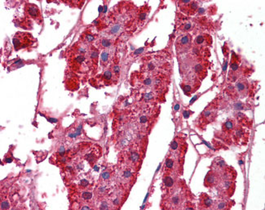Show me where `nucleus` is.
Masks as SVG:
<instances>
[{"mask_svg":"<svg viewBox=\"0 0 265 210\" xmlns=\"http://www.w3.org/2000/svg\"><path fill=\"white\" fill-rule=\"evenodd\" d=\"M180 87L182 88V90L184 92V94H186V95H190L191 93L193 92V86H192L191 84H189V83H181L180 84Z\"/></svg>","mask_w":265,"mask_h":210,"instance_id":"obj_21","label":"nucleus"},{"mask_svg":"<svg viewBox=\"0 0 265 210\" xmlns=\"http://www.w3.org/2000/svg\"><path fill=\"white\" fill-rule=\"evenodd\" d=\"M109 53L108 51H106V50H104L101 54H100V63L101 66L104 68V67H106L107 65H108V63H109Z\"/></svg>","mask_w":265,"mask_h":210,"instance_id":"obj_16","label":"nucleus"},{"mask_svg":"<svg viewBox=\"0 0 265 210\" xmlns=\"http://www.w3.org/2000/svg\"><path fill=\"white\" fill-rule=\"evenodd\" d=\"M109 204L107 203L106 201H104L101 203V204L99 207V209H109Z\"/></svg>","mask_w":265,"mask_h":210,"instance_id":"obj_39","label":"nucleus"},{"mask_svg":"<svg viewBox=\"0 0 265 210\" xmlns=\"http://www.w3.org/2000/svg\"><path fill=\"white\" fill-rule=\"evenodd\" d=\"M214 166H215V170H221L222 173H224V169L227 168L226 162L221 159V158H218L215 161H214Z\"/></svg>","mask_w":265,"mask_h":210,"instance_id":"obj_12","label":"nucleus"},{"mask_svg":"<svg viewBox=\"0 0 265 210\" xmlns=\"http://www.w3.org/2000/svg\"><path fill=\"white\" fill-rule=\"evenodd\" d=\"M236 118H237V119L241 123H242L243 125H246V124L249 123V122H250L249 118H247V117H246L243 113H242V112H237V113L236 114Z\"/></svg>","mask_w":265,"mask_h":210,"instance_id":"obj_20","label":"nucleus"},{"mask_svg":"<svg viewBox=\"0 0 265 210\" xmlns=\"http://www.w3.org/2000/svg\"><path fill=\"white\" fill-rule=\"evenodd\" d=\"M175 182L174 177L170 175L169 173H166L162 179V186H164L166 194L172 193V190H174Z\"/></svg>","mask_w":265,"mask_h":210,"instance_id":"obj_6","label":"nucleus"},{"mask_svg":"<svg viewBox=\"0 0 265 210\" xmlns=\"http://www.w3.org/2000/svg\"><path fill=\"white\" fill-rule=\"evenodd\" d=\"M198 97H199V95H197V96H194V97H193V98L192 99L191 101H190V103H189V104H190V105H191V104H193V102H194V101H195L196 100H197V99L198 98Z\"/></svg>","mask_w":265,"mask_h":210,"instance_id":"obj_43","label":"nucleus"},{"mask_svg":"<svg viewBox=\"0 0 265 210\" xmlns=\"http://www.w3.org/2000/svg\"><path fill=\"white\" fill-rule=\"evenodd\" d=\"M112 79H113V72L110 70H105L104 74L100 77V81L104 83V85H109L112 83Z\"/></svg>","mask_w":265,"mask_h":210,"instance_id":"obj_11","label":"nucleus"},{"mask_svg":"<svg viewBox=\"0 0 265 210\" xmlns=\"http://www.w3.org/2000/svg\"><path fill=\"white\" fill-rule=\"evenodd\" d=\"M89 59L90 62H91V66L93 67L97 66V62L99 60V51L98 49L95 48H91L89 52Z\"/></svg>","mask_w":265,"mask_h":210,"instance_id":"obj_10","label":"nucleus"},{"mask_svg":"<svg viewBox=\"0 0 265 210\" xmlns=\"http://www.w3.org/2000/svg\"><path fill=\"white\" fill-rule=\"evenodd\" d=\"M238 163H239L240 166H242V165H243V164H244V161L242 160V159H239V161H238Z\"/></svg>","mask_w":265,"mask_h":210,"instance_id":"obj_45","label":"nucleus"},{"mask_svg":"<svg viewBox=\"0 0 265 210\" xmlns=\"http://www.w3.org/2000/svg\"><path fill=\"white\" fill-rule=\"evenodd\" d=\"M244 136H245V130L242 127H239L238 128H237V130L234 132V137L237 140V139L238 140L242 139L244 137Z\"/></svg>","mask_w":265,"mask_h":210,"instance_id":"obj_23","label":"nucleus"},{"mask_svg":"<svg viewBox=\"0 0 265 210\" xmlns=\"http://www.w3.org/2000/svg\"><path fill=\"white\" fill-rule=\"evenodd\" d=\"M143 99L145 102H148V101H152V100L154 99V94L152 92H144L143 95Z\"/></svg>","mask_w":265,"mask_h":210,"instance_id":"obj_27","label":"nucleus"},{"mask_svg":"<svg viewBox=\"0 0 265 210\" xmlns=\"http://www.w3.org/2000/svg\"><path fill=\"white\" fill-rule=\"evenodd\" d=\"M88 186H89V182L86 179H82L80 181V182H79V186H80L81 188H87Z\"/></svg>","mask_w":265,"mask_h":210,"instance_id":"obj_34","label":"nucleus"},{"mask_svg":"<svg viewBox=\"0 0 265 210\" xmlns=\"http://www.w3.org/2000/svg\"><path fill=\"white\" fill-rule=\"evenodd\" d=\"M235 123L233 119H228L223 124V132H232L234 130Z\"/></svg>","mask_w":265,"mask_h":210,"instance_id":"obj_14","label":"nucleus"},{"mask_svg":"<svg viewBox=\"0 0 265 210\" xmlns=\"http://www.w3.org/2000/svg\"><path fill=\"white\" fill-rule=\"evenodd\" d=\"M227 65H228V62H227V60H225V61L224 62V65H223V72H224L226 70Z\"/></svg>","mask_w":265,"mask_h":210,"instance_id":"obj_42","label":"nucleus"},{"mask_svg":"<svg viewBox=\"0 0 265 210\" xmlns=\"http://www.w3.org/2000/svg\"><path fill=\"white\" fill-rule=\"evenodd\" d=\"M194 71L196 74L198 75H204L205 73V67L201 63H197L194 66Z\"/></svg>","mask_w":265,"mask_h":210,"instance_id":"obj_22","label":"nucleus"},{"mask_svg":"<svg viewBox=\"0 0 265 210\" xmlns=\"http://www.w3.org/2000/svg\"><path fill=\"white\" fill-rule=\"evenodd\" d=\"M82 43L83 44H91L96 40V36L91 32H84L82 36Z\"/></svg>","mask_w":265,"mask_h":210,"instance_id":"obj_13","label":"nucleus"},{"mask_svg":"<svg viewBox=\"0 0 265 210\" xmlns=\"http://www.w3.org/2000/svg\"><path fill=\"white\" fill-rule=\"evenodd\" d=\"M25 13L26 16L33 18L38 24H41L43 22V17L40 12L39 8L36 5L33 3H27L25 8Z\"/></svg>","mask_w":265,"mask_h":210,"instance_id":"obj_2","label":"nucleus"},{"mask_svg":"<svg viewBox=\"0 0 265 210\" xmlns=\"http://www.w3.org/2000/svg\"><path fill=\"white\" fill-rule=\"evenodd\" d=\"M235 87H236L237 91H238L239 93H242V94H244V93H246V92H247V83H245L243 81H238V82H237Z\"/></svg>","mask_w":265,"mask_h":210,"instance_id":"obj_18","label":"nucleus"},{"mask_svg":"<svg viewBox=\"0 0 265 210\" xmlns=\"http://www.w3.org/2000/svg\"><path fill=\"white\" fill-rule=\"evenodd\" d=\"M233 108L237 111H240V110H243L246 109V105L244 103H242V102H241V101L234 103L233 104Z\"/></svg>","mask_w":265,"mask_h":210,"instance_id":"obj_31","label":"nucleus"},{"mask_svg":"<svg viewBox=\"0 0 265 210\" xmlns=\"http://www.w3.org/2000/svg\"><path fill=\"white\" fill-rule=\"evenodd\" d=\"M193 114V111H190V110H184V112H183V116H184V119H188L190 117V115Z\"/></svg>","mask_w":265,"mask_h":210,"instance_id":"obj_38","label":"nucleus"},{"mask_svg":"<svg viewBox=\"0 0 265 210\" xmlns=\"http://www.w3.org/2000/svg\"><path fill=\"white\" fill-rule=\"evenodd\" d=\"M36 39L30 33L26 32H17L14 35L12 44L16 51L21 49H26L34 46L36 43Z\"/></svg>","mask_w":265,"mask_h":210,"instance_id":"obj_1","label":"nucleus"},{"mask_svg":"<svg viewBox=\"0 0 265 210\" xmlns=\"http://www.w3.org/2000/svg\"><path fill=\"white\" fill-rule=\"evenodd\" d=\"M148 12L146 11H142L141 12H139V16H138V21L139 23H144L148 17Z\"/></svg>","mask_w":265,"mask_h":210,"instance_id":"obj_26","label":"nucleus"},{"mask_svg":"<svg viewBox=\"0 0 265 210\" xmlns=\"http://www.w3.org/2000/svg\"><path fill=\"white\" fill-rule=\"evenodd\" d=\"M139 158H140V155H139V152L137 151V150H130V153H129V155H128V159L130 160V162L131 164H137V163H139Z\"/></svg>","mask_w":265,"mask_h":210,"instance_id":"obj_17","label":"nucleus"},{"mask_svg":"<svg viewBox=\"0 0 265 210\" xmlns=\"http://www.w3.org/2000/svg\"><path fill=\"white\" fill-rule=\"evenodd\" d=\"M148 120H149V119H148V117L147 115H141L139 118V121L141 124H145V123H147L148 122Z\"/></svg>","mask_w":265,"mask_h":210,"instance_id":"obj_36","label":"nucleus"},{"mask_svg":"<svg viewBox=\"0 0 265 210\" xmlns=\"http://www.w3.org/2000/svg\"><path fill=\"white\" fill-rule=\"evenodd\" d=\"M120 71H121V68H120V66H118V65H114L113 66V75L118 79L119 78V75H120Z\"/></svg>","mask_w":265,"mask_h":210,"instance_id":"obj_32","label":"nucleus"},{"mask_svg":"<svg viewBox=\"0 0 265 210\" xmlns=\"http://www.w3.org/2000/svg\"><path fill=\"white\" fill-rule=\"evenodd\" d=\"M189 4H190L189 9H190V11H192V13H193L198 8V4H197V2H192Z\"/></svg>","mask_w":265,"mask_h":210,"instance_id":"obj_35","label":"nucleus"},{"mask_svg":"<svg viewBox=\"0 0 265 210\" xmlns=\"http://www.w3.org/2000/svg\"><path fill=\"white\" fill-rule=\"evenodd\" d=\"M219 184V192L224 196V198H230L234 192V183L230 180H225Z\"/></svg>","mask_w":265,"mask_h":210,"instance_id":"obj_3","label":"nucleus"},{"mask_svg":"<svg viewBox=\"0 0 265 210\" xmlns=\"http://www.w3.org/2000/svg\"><path fill=\"white\" fill-rule=\"evenodd\" d=\"M144 50V48H139V49H137V50H135V52H134V53H133V54H134V55H139V54H140V53H143Z\"/></svg>","mask_w":265,"mask_h":210,"instance_id":"obj_40","label":"nucleus"},{"mask_svg":"<svg viewBox=\"0 0 265 210\" xmlns=\"http://www.w3.org/2000/svg\"><path fill=\"white\" fill-rule=\"evenodd\" d=\"M121 28H122L121 25L116 24V25H114L113 26H112L110 28V30H109V34H110V35H117V33L120 31Z\"/></svg>","mask_w":265,"mask_h":210,"instance_id":"obj_28","label":"nucleus"},{"mask_svg":"<svg viewBox=\"0 0 265 210\" xmlns=\"http://www.w3.org/2000/svg\"><path fill=\"white\" fill-rule=\"evenodd\" d=\"M213 200L208 195L202 193L199 198V203H198V209H211L213 205Z\"/></svg>","mask_w":265,"mask_h":210,"instance_id":"obj_7","label":"nucleus"},{"mask_svg":"<svg viewBox=\"0 0 265 210\" xmlns=\"http://www.w3.org/2000/svg\"><path fill=\"white\" fill-rule=\"evenodd\" d=\"M111 177V173L109 170H104V172H102L101 173V178L104 181H107V180L110 179Z\"/></svg>","mask_w":265,"mask_h":210,"instance_id":"obj_33","label":"nucleus"},{"mask_svg":"<svg viewBox=\"0 0 265 210\" xmlns=\"http://www.w3.org/2000/svg\"><path fill=\"white\" fill-rule=\"evenodd\" d=\"M80 198L82 200L89 201L92 199V193L90 191H82V193L80 194Z\"/></svg>","mask_w":265,"mask_h":210,"instance_id":"obj_24","label":"nucleus"},{"mask_svg":"<svg viewBox=\"0 0 265 210\" xmlns=\"http://www.w3.org/2000/svg\"><path fill=\"white\" fill-rule=\"evenodd\" d=\"M230 69L232 70V72H237V70H239V64L237 60H233L232 59V62L230 64Z\"/></svg>","mask_w":265,"mask_h":210,"instance_id":"obj_29","label":"nucleus"},{"mask_svg":"<svg viewBox=\"0 0 265 210\" xmlns=\"http://www.w3.org/2000/svg\"><path fill=\"white\" fill-rule=\"evenodd\" d=\"M176 166L175 164V160L172 157H169L166 159L165 162V171L166 170L167 173H170V172L175 170V168Z\"/></svg>","mask_w":265,"mask_h":210,"instance_id":"obj_15","label":"nucleus"},{"mask_svg":"<svg viewBox=\"0 0 265 210\" xmlns=\"http://www.w3.org/2000/svg\"><path fill=\"white\" fill-rule=\"evenodd\" d=\"M112 41L109 40V39H106V38H103L99 41V45H100V48H101L102 49H105V48H109L112 46Z\"/></svg>","mask_w":265,"mask_h":210,"instance_id":"obj_19","label":"nucleus"},{"mask_svg":"<svg viewBox=\"0 0 265 210\" xmlns=\"http://www.w3.org/2000/svg\"><path fill=\"white\" fill-rule=\"evenodd\" d=\"M191 42V38L189 35H185L181 36L179 39H178L177 42H176V48L177 49H181V48H184L186 46L190 44Z\"/></svg>","mask_w":265,"mask_h":210,"instance_id":"obj_9","label":"nucleus"},{"mask_svg":"<svg viewBox=\"0 0 265 210\" xmlns=\"http://www.w3.org/2000/svg\"><path fill=\"white\" fill-rule=\"evenodd\" d=\"M184 197L181 193H177V194H173L172 196L169 197L167 199V204L168 207L166 208H170V209H175V208H179L180 205L184 204Z\"/></svg>","mask_w":265,"mask_h":210,"instance_id":"obj_5","label":"nucleus"},{"mask_svg":"<svg viewBox=\"0 0 265 210\" xmlns=\"http://www.w3.org/2000/svg\"><path fill=\"white\" fill-rule=\"evenodd\" d=\"M197 13L200 14V15H202V14L205 13V9L203 8H198L197 10Z\"/></svg>","mask_w":265,"mask_h":210,"instance_id":"obj_41","label":"nucleus"},{"mask_svg":"<svg viewBox=\"0 0 265 210\" xmlns=\"http://www.w3.org/2000/svg\"><path fill=\"white\" fill-rule=\"evenodd\" d=\"M192 26H192L191 23H186V24H185V25L183 26V28H182L183 31L190 30L192 29Z\"/></svg>","mask_w":265,"mask_h":210,"instance_id":"obj_37","label":"nucleus"},{"mask_svg":"<svg viewBox=\"0 0 265 210\" xmlns=\"http://www.w3.org/2000/svg\"><path fill=\"white\" fill-rule=\"evenodd\" d=\"M132 176H133V173H132V172H131L130 169H126V170L123 171V173H122V177L125 180H126V181H129V180L131 179Z\"/></svg>","mask_w":265,"mask_h":210,"instance_id":"obj_30","label":"nucleus"},{"mask_svg":"<svg viewBox=\"0 0 265 210\" xmlns=\"http://www.w3.org/2000/svg\"><path fill=\"white\" fill-rule=\"evenodd\" d=\"M206 42V38L205 35H198L196 37L195 40H194V43L197 46H201L202 44Z\"/></svg>","mask_w":265,"mask_h":210,"instance_id":"obj_25","label":"nucleus"},{"mask_svg":"<svg viewBox=\"0 0 265 210\" xmlns=\"http://www.w3.org/2000/svg\"><path fill=\"white\" fill-rule=\"evenodd\" d=\"M232 204L229 200H228L227 199H222V200H219L215 202H213V205L211 207V209H229Z\"/></svg>","mask_w":265,"mask_h":210,"instance_id":"obj_8","label":"nucleus"},{"mask_svg":"<svg viewBox=\"0 0 265 210\" xmlns=\"http://www.w3.org/2000/svg\"><path fill=\"white\" fill-rule=\"evenodd\" d=\"M219 184V174L215 171H210L205 177L204 186L208 188H212Z\"/></svg>","mask_w":265,"mask_h":210,"instance_id":"obj_4","label":"nucleus"},{"mask_svg":"<svg viewBox=\"0 0 265 210\" xmlns=\"http://www.w3.org/2000/svg\"><path fill=\"white\" fill-rule=\"evenodd\" d=\"M179 109V104H176V105H175L174 110H175V111H177V110H178Z\"/></svg>","mask_w":265,"mask_h":210,"instance_id":"obj_44","label":"nucleus"}]
</instances>
